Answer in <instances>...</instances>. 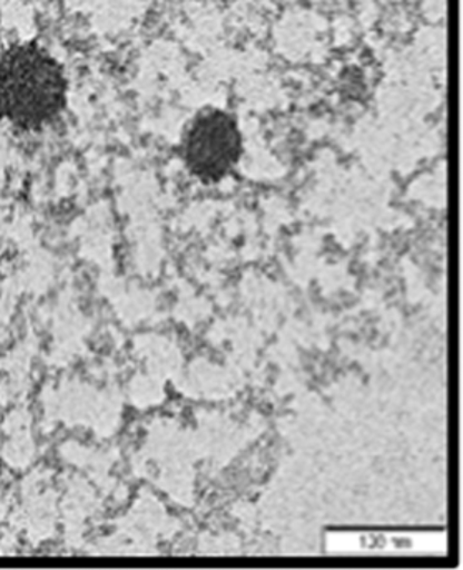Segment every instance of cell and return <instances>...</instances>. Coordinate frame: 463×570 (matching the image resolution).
Listing matches in <instances>:
<instances>
[{"instance_id":"cell-1","label":"cell","mask_w":463,"mask_h":570,"mask_svg":"<svg viewBox=\"0 0 463 570\" xmlns=\"http://www.w3.org/2000/svg\"><path fill=\"white\" fill-rule=\"evenodd\" d=\"M69 102L62 63L37 42L0 52V121L20 131H40L59 120Z\"/></svg>"},{"instance_id":"cell-2","label":"cell","mask_w":463,"mask_h":570,"mask_svg":"<svg viewBox=\"0 0 463 570\" xmlns=\"http://www.w3.org/2000/svg\"><path fill=\"white\" fill-rule=\"evenodd\" d=\"M180 150L189 174L199 180H221L242 158L243 137L238 121L223 110L198 114L186 128Z\"/></svg>"}]
</instances>
